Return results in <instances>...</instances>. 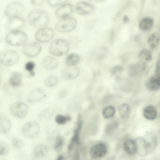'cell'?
Returning <instances> with one entry per match:
<instances>
[{
    "label": "cell",
    "instance_id": "obj_1",
    "mask_svg": "<svg viewBox=\"0 0 160 160\" xmlns=\"http://www.w3.org/2000/svg\"><path fill=\"white\" fill-rule=\"evenodd\" d=\"M28 20L32 26L41 28L47 25L49 20V17L46 12L42 10H36L28 13Z\"/></svg>",
    "mask_w": 160,
    "mask_h": 160
},
{
    "label": "cell",
    "instance_id": "obj_2",
    "mask_svg": "<svg viewBox=\"0 0 160 160\" xmlns=\"http://www.w3.org/2000/svg\"><path fill=\"white\" fill-rule=\"evenodd\" d=\"M134 141L137 152L142 156H144L152 152L156 147L152 139L147 136L145 138H137Z\"/></svg>",
    "mask_w": 160,
    "mask_h": 160
},
{
    "label": "cell",
    "instance_id": "obj_3",
    "mask_svg": "<svg viewBox=\"0 0 160 160\" xmlns=\"http://www.w3.org/2000/svg\"><path fill=\"white\" fill-rule=\"evenodd\" d=\"M68 42L62 39H58L53 41L49 47V51L56 56H61L67 53L69 50Z\"/></svg>",
    "mask_w": 160,
    "mask_h": 160
},
{
    "label": "cell",
    "instance_id": "obj_4",
    "mask_svg": "<svg viewBox=\"0 0 160 160\" xmlns=\"http://www.w3.org/2000/svg\"><path fill=\"white\" fill-rule=\"evenodd\" d=\"M77 24V20L74 18L69 17L62 19L58 22L55 25V28L58 32H67L74 29Z\"/></svg>",
    "mask_w": 160,
    "mask_h": 160
},
{
    "label": "cell",
    "instance_id": "obj_5",
    "mask_svg": "<svg viewBox=\"0 0 160 160\" xmlns=\"http://www.w3.org/2000/svg\"><path fill=\"white\" fill-rule=\"evenodd\" d=\"M5 40L9 44L18 46L25 43L27 40V36L24 32L20 30L10 31L6 36Z\"/></svg>",
    "mask_w": 160,
    "mask_h": 160
},
{
    "label": "cell",
    "instance_id": "obj_6",
    "mask_svg": "<svg viewBox=\"0 0 160 160\" xmlns=\"http://www.w3.org/2000/svg\"><path fill=\"white\" fill-rule=\"evenodd\" d=\"M40 130L39 124L36 121H30L23 126L21 129V132L24 137L31 138L35 137Z\"/></svg>",
    "mask_w": 160,
    "mask_h": 160
},
{
    "label": "cell",
    "instance_id": "obj_7",
    "mask_svg": "<svg viewBox=\"0 0 160 160\" xmlns=\"http://www.w3.org/2000/svg\"><path fill=\"white\" fill-rule=\"evenodd\" d=\"M24 7L22 4L19 2H14L8 4L5 7L4 15L9 18L19 16L23 12Z\"/></svg>",
    "mask_w": 160,
    "mask_h": 160
},
{
    "label": "cell",
    "instance_id": "obj_8",
    "mask_svg": "<svg viewBox=\"0 0 160 160\" xmlns=\"http://www.w3.org/2000/svg\"><path fill=\"white\" fill-rule=\"evenodd\" d=\"M10 113L14 117L21 119L25 117L28 111V108L25 103L20 101L12 104L10 107Z\"/></svg>",
    "mask_w": 160,
    "mask_h": 160
},
{
    "label": "cell",
    "instance_id": "obj_9",
    "mask_svg": "<svg viewBox=\"0 0 160 160\" xmlns=\"http://www.w3.org/2000/svg\"><path fill=\"white\" fill-rule=\"evenodd\" d=\"M19 56L15 51L8 50L0 53V63L6 66H10L18 61Z\"/></svg>",
    "mask_w": 160,
    "mask_h": 160
},
{
    "label": "cell",
    "instance_id": "obj_10",
    "mask_svg": "<svg viewBox=\"0 0 160 160\" xmlns=\"http://www.w3.org/2000/svg\"><path fill=\"white\" fill-rule=\"evenodd\" d=\"M54 31L48 28H42L36 32L35 38L36 39L40 42H45L49 41L53 38Z\"/></svg>",
    "mask_w": 160,
    "mask_h": 160
},
{
    "label": "cell",
    "instance_id": "obj_11",
    "mask_svg": "<svg viewBox=\"0 0 160 160\" xmlns=\"http://www.w3.org/2000/svg\"><path fill=\"white\" fill-rule=\"evenodd\" d=\"M46 96L44 91L40 88H36L31 91L26 98L27 102L31 103L39 102Z\"/></svg>",
    "mask_w": 160,
    "mask_h": 160
},
{
    "label": "cell",
    "instance_id": "obj_12",
    "mask_svg": "<svg viewBox=\"0 0 160 160\" xmlns=\"http://www.w3.org/2000/svg\"><path fill=\"white\" fill-rule=\"evenodd\" d=\"M41 49V46L38 43L31 42L24 46L22 48V52L26 56L31 57L38 55Z\"/></svg>",
    "mask_w": 160,
    "mask_h": 160
},
{
    "label": "cell",
    "instance_id": "obj_13",
    "mask_svg": "<svg viewBox=\"0 0 160 160\" xmlns=\"http://www.w3.org/2000/svg\"><path fill=\"white\" fill-rule=\"evenodd\" d=\"M75 10L74 6L71 4H65L61 5L57 8L55 15L58 18L63 19L69 17Z\"/></svg>",
    "mask_w": 160,
    "mask_h": 160
},
{
    "label": "cell",
    "instance_id": "obj_14",
    "mask_svg": "<svg viewBox=\"0 0 160 160\" xmlns=\"http://www.w3.org/2000/svg\"><path fill=\"white\" fill-rule=\"evenodd\" d=\"M79 68L75 66H67L61 72V76L63 79L71 80L76 78L79 75Z\"/></svg>",
    "mask_w": 160,
    "mask_h": 160
},
{
    "label": "cell",
    "instance_id": "obj_15",
    "mask_svg": "<svg viewBox=\"0 0 160 160\" xmlns=\"http://www.w3.org/2000/svg\"><path fill=\"white\" fill-rule=\"evenodd\" d=\"M25 23L23 18L20 16H16L9 18L7 26L10 31L19 30L24 27Z\"/></svg>",
    "mask_w": 160,
    "mask_h": 160
},
{
    "label": "cell",
    "instance_id": "obj_16",
    "mask_svg": "<svg viewBox=\"0 0 160 160\" xmlns=\"http://www.w3.org/2000/svg\"><path fill=\"white\" fill-rule=\"evenodd\" d=\"M107 152V148L105 144L99 143L92 146L90 151L91 157L93 158H98L105 156Z\"/></svg>",
    "mask_w": 160,
    "mask_h": 160
},
{
    "label": "cell",
    "instance_id": "obj_17",
    "mask_svg": "<svg viewBox=\"0 0 160 160\" xmlns=\"http://www.w3.org/2000/svg\"><path fill=\"white\" fill-rule=\"evenodd\" d=\"M94 9V7L90 3L81 1L78 2L75 7L76 12L80 15H86L92 12Z\"/></svg>",
    "mask_w": 160,
    "mask_h": 160
},
{
    "label": "cell",
    "instance_id": "obj_18",
    "mask_svg": "<svg viewBox=\"0 0 160 160\" xmlns=\"http://www.w3.org/2000/svg\"><path fill=\"white\" fill-rule=\"evenodd\" d=\"M146 86L148 89L151 91H156L159 90L160 87V75L155 74L150 77L146 82Z\"/></svg>",
    "mask_w": 160,
    "mask_h": 160
},
{
    "label": "cell",
    "instance_id": "obj_19",
    "mask_svg": "<svg viewBox=\"0 0 160 160\" xmlns=\"http://www.w3.org/2000/svg\"><path fill=\"white\" fill-rule=\"evenodd\" d=\"M80 118L79 116V117L77 128L74 131L73 136L68 145V149L69 151H70L72 149L73 144H76L78 145L79 144V135L82 125V121Z\"/></svg>",
    "mask_w": 160,
    "mask_h": 160
},
{
    "label": "cell",
    "instance_id": "obj_20",
    "mask_svg": "<svg viewBox=\"0 0 160 160\" xmlns=\"http://www.w3.org/2000/svg\"><path fill=\"white\" fill-rule=\"evenodd\" d=\"M42 66L46 69L52 70L57 67L58 62L55 58L48 56L43 58L42 61Z\"/></svg>",
    "mask_w": 160,
    "mask_h": 160
},
{
    "label": "cell",
    "instance_id": "obj_21",
    "mask_svg": "<svg viewBox=\"0 0 160 160\" xmlns=\"http://www.w3.org/2000/svg\"><path fill=\"white\" fill-rule=\"evenodd\" d=\"M22 76L21 73L17 72H13L9 78V83L13 88H18L22 84Z\"/></svg>",
    "mask_w": 160,
    "mask_h": 160
},
{
    "label": "cell",
    "instance_id": "obj_22",
    "mask_svg": "<svg viewBox=\"0 0 160 160\" xmlns=\"http://www.w3.org/2000/svg\"><path fill=\"white\" fill-rule=\"evenodd\" d=\"M48 152L47 147L42 144L36 146L32 151V155L36 158L39 159L44 157Z\"/></svg>",
    "mask_w": 160,
    "mask_h": 160
},
{
    "label": "cell",
    "instance_id": "obj_23",
    "mask_svg": "<svg viewBox=\"0 0 160 160\" xmlns=\"http://www.w3.org/2000/svg\"><path fill=\"white\" fill-rule=\"evenodd\" d=\"M143 115L144 118L147 119L153 120L157 117V112L154 107L152 105H149L144 108Z\"/></svg>",
    "mask_w": 160,
    "mask_h": 160
},
{
    "label": "cell",
    "instance_id": "obj_24",
    "mask_svg": "<svg viewBox=\"0 0 160 160\" xmlns=\"http://www.w3.org/2000/svg\"><path fill=\"white\" fill-rule=\"evenodd\" d=\"M123 148L125 151L130 155L134 154L137 152L135 141L131 139L127 140L124 142Z\"/></svg>",
    "mask_w": 160,
    "mask_h": 160
},
{
    "label": "cell",
    "instance_id": "obj_25",
    "mask_svg": "<svg viewBox=\"0 0 160 160\" xmlns=\"http://www.w3.org/2000/svg\"><path fill=\"white\" fill-rule=\"evenodd\" d=\"M153 24V21L152 19L149 17H145L140 21L138 27L141 30L146 31L150 29L152 27Z\"/></svg>",
    "mask_w": 160,
    "mask_h": 160
},
{
    "label": "cell",
    "instance_id": "obj_26",
    "mask_svg": "<svg viewBox=\"0 0 160 160\" xmlns=\"http://www.w3.org/2000/svg\"><path fill=\"white\" fill-rule=\"evenodd\" d=\"M138 58L141 63L145 64L152 60V53L148 50L143 49L139 52Z\"/></svg>",
    "mask_w": 160,
    "mask_h": 160
},
{
    "label": "cell",
    "instance_id": "obj_27",
    "mask_svg": "<svg viewBox=\"0 0 160 160\" xmlns=\"http://www.w3.org/2000/svg\"><path fill=\"white\" fill-rule=\"evenodd\" d=\"M11 122L8 118L2 117L0 118V132L5 133L8 132L11 128Z\"/></svg>",
    "mask_w": 160,
    "mask_h": 160
},
{
    "label": "cell",
    "instance_id": "obj_28",
    "mask_svg": "<svg viewBox=\"0 0 160 160\" xmlns=\"http://www.w3.org/2000/svg\"><path fill=\"white\" fill-rule=\"evenodd\" d=\"M159 34L158 32H155L149 36L148 42L150 47L154 49L158 46L159 43Z\"/></svg>",
    "mask_w": 160,
    "mask_h": 160
},
{
    "label": "cell",
    "instance_id": "obj_29",
    "mask_svg": "<svg viewBox=\"0 0 160 160\" xmlns=\"http://www.w3.org/2000/svg\"><path fill=\"white\" fill-rule=\"evenodd\" d=\"M80 59L79 56L76 53H71L66 57L65 63L67 66H75Z\"/></svg>",
    "mask_w": 160,
    "mask_h": 160
},
{
    "label": "cell",
    "instance_id": "obj_30",
    "mask_svg": "<svg viewBox=\"0 0 160 160\" xmlns=\"http://www.w3.org/2000/svg\"><path fill=\"white\" fill-rule=\"evenodd\" d=\"M118 112L120 116L122 118H127L130 113V107L128 104L122 103L120 105L118 108Z\"/></svg>",
    "mask_w": 160,
    "mask_h": 160
},
{
    "label": "cell",
    "instance_id": "obj_31",
    "mask_svg": "<svg viewBox=\"0 0 160 160\" xmlns=\"http://www.w3.org/2000/svg\"><path fill=\"white\" fill-rule=\"evenodd\" d=\"M54 110L52 108H49L42 111L39 115V118L41 120H45L49 119L53 116Z\"/></svg>",
    "mask_w": 160,
    "mask_h": 160
},
{
    "label": "cell",
    "instance_id": "obj_32",
    "mask_svg": "<svg viewBox=\"0 0 160 160\" xmlns=\"http://www.w3.org/2000/svg\"><path fill=\"white\" fill-rule=\"evenodd\" d=\"M115 113V109L112 106L109 105L105 107L103 109L102 114L103 117L106 119H108L112 117Z\"/></svg>",
    "mask_w": 160,
    "mask_h": 160
},
{
    "label": "cell",
    "instance_id": "obj_33",
    "mask_svg": "<svg viewBox=\"0 0 160 160\" xmlns=\"http://www.w3.org/2000/svg\"><path fill=\"white\" fill-rule=\"evenodd\" d=\"M58 81V79L57 76L51 75L48 76L45 79L44 83L46 86L51 87L56 85Z\"/></svg>",
    "mask_w": 160,
    "mask_h": 160
},
{
    "label": "cell",
    "instance_id": "obj_34",
    "mask_svg": "<svg viewBox=\"0 0 160 160\" xmlns=\"http://www.w3.org/2000/svg\"><path fill=\"white\" fill-rule=\"evenodd\" d=\"M12 143L13 147L17 150L22 149L24 146V142L18 138H13L12 141Z\"/></svg>",
    "mask_w": 160,
    "mask_h": 160
},
{
    "label": "cell",
    "instance_id": "obj_35",
    "mask_svg": "<svg viewBox=\"0 0 160 160\" xmlns=\"http://www.w3.org/2000/svg\"><path fill=\"white\" fill-rule=\"evenodd\" d=\"M55 142L54 147V149L57 151H59L62 147L64 144L63 138L58 134L55 139Z\"/></svg>",
    "mask_w": 160,
    "mask_h": 160
},
{
    "label": "cell",
    "instance_id": "obj_36",
    "mask_svg": "<svg viewBox=\"0 0 160 160\" xmlns=\"http://www.w3.org/2000/svg\"><path fill=\"white\" fill-rule=\"evenodd\" d=\"M9 145L6 142L0 141V155H5L9 152Z\"/></svg>",
    "mask_w": 160,
    "mask_h": 160
},
{
    "label": "cell",
    "instance_id": "obj_37",
    "mask_svg": "<svg viewBox=\"0 0 160 160\" xmlns=\"http://www.w3.org/2000/svg\"><path fill=\"white\" fill-rule=\"evenodd\" d=\"M35 67V63L33 61H28L25 64V69L28 71L30 75L32 77L35 75V73L34 70Z\"/></svg>",
    "mask_w": 160,
    "mask_h": 160
},
{
    "label": "cell",
    "instance_id": "obj_38",
    "mask_svg": "<svg viewBox=\"0 0 160 160\" xmlns=\"http://www.w3.org/2000/svg\"><path fill=\"white\" fill-rule=\"evenodd\" d=\"M68 0H48V5L51 7H55L63 4Z\"/></svg>",
    "mask_w": 160,
    "mask_h": 160
},
{
    "label": "cell",
    "instance_id": "obj_39",
    "mask_svg": "<svg viewBox=\"0 0 160 160\" xmlns=\"http://www.w3.org/2000/svg\"><path fill=\"white\" fill-rule=\"evenodd\" d=\"M56 122L59 124H64L68 121L67 116H64L61 114L57 115L55 118Z\"/></svg>",
    "mask_w": 160,
    "mask_h": 160
},
{
    "label": "cell",
    "instance_id": "obj_40",
    "mask_svg": "<svg viewBox=\"0 0 160 160\" xmlns=\"http://www.w3.org/2000/svg\"><path fill=\"white\" fill-rule=\"evenodd\" d=\"M122 68L119 65H115L111 69L110 73L112 75H114L118 72L122 71Z\"/></svg>",
    "mask_w": 160,
    "mask_h": 160
},
{
    "label": "cell",
    "instance_id": "obj_41",
    "mask_svg": "<svg viewBox=\"0 0 160 160\" xmlns=\"http://www.w3.org/2000/svg\"><path fill=\"white\" fill-rule=\"evenodd\" d=\"M45 0H30L31 3L33 5H38L43 3Z\"/></svg>",
    "mask_w": 160,
    "mask_h": 160
},
{
    "label": "cell",
    "instance_id": "obj_42",
    "mask_svg": "<svg viewBox=\"0 0 160 160\" xmlns=\"http://www.w3.org/2000/svg\"><path fill=\"white\" fill-rule=\"evenodd\" d=\"M159 59V58L158 60V61L155 69V74L160 75V62Z\"/></svg>",
    "mask_w": 160,
    "mask_h": 160
},
{
    "label": "cell",
    "instance_id": "obj_43",
    "mask_svg": "<svg viewBox=\"0 0 160 160\" xmlns=\"http://www.w3.org/2000/svg\"><path fill=\"white\" fill-rule=\"evenodd\" d=\"M67 92L66 91L63 90L60 92L58 94V96L60 98L64 97L67 94Z\"/></svg>",
    "mask_w": 160,
    "mask_h": 160
},
{
    "label": "cell",
    "instance_id": "obj_44",
    "mask_svg": "<svg viewBox=\"0 0 160 160\" xmlns=\"http://www.w3.org/2000/svg\"><path fill=\"white\" fill-rule=\"evenodd\" d=\"M129 19L127 16H124L123 19V22L124 23H127L129 22Z\"/></svg>",
    "mask_w": 160,
    "mask_h": 160
},
{
    "label": "cell",
    "instance_id": "obj_45",
    "mask_svg": "<svg viewBox=\"0 0 160 160\" xmlns=\"http://www.w3.org/2000/svg\"><path fill=\"white\" fill-rule=\"evenodd\" d=\"M90 2H101L104 1L105 0H89Z\"/></svg>",
    "mask_w": 160,
    "mask_h": 160
},
{
    "label": "cell",
    "instance_id": "obj_46",
    "mask_svg": "<svg viewBox=\"0 0 160 160\" xmlns=\"http://www.w3.org/2000/svg\"><path fill=\"white\" fill-rule=\"evenodd\" d=\"M63 159V157L62 155H60L58 156V160H62Z\"/></svg>",
    "mask_w": 160,
    "mask_h": 160
},
{
    "label": "cell",
    "instance_id": "obj_47",
    "mask_svg": "<svg viewBox=\"0 0 160 160\" xmlns=\"http://www.w3.org/2000/svg\"><path fill=\"white\" fill-rule=\"evenodd\" d=\"M1 102L0 101V106H1Z\"/></svg>",
    "mask_w": 160,
    "mask_h": 160
},
{
    "label": "cell",
    "instance_id": "obj_48",
    "mask_svg": "<svg viewBox=\"0 0 160 160\" xmlns=\"http://www.w3.org/2000/svg\"><path fill=\"white\" fill-rule=\"evenodd\" d=\"M0 42H1V41H0Z\"/></svg>",
    "mask_w": 160,
    "mask_h": 160
},
{
    "label": "cell",
    "instance_id": "obj_49",
    "mask_svg": "<svg viewBox=\"0 0 160 160\" xmlns=\"http://www.w3.org/2000/svg\"></svg>",
    "mask_w": 160,
    "mask_h": 160
}]
</instances>
